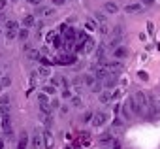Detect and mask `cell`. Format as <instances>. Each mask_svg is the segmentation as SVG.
<instances>
[{
    "label": "cell",
    "instance_id": "5",
    "mask_svg": "<svg viewBox=\"0 0 160 149\" xmlns=\"http://www.w3.org/2000/svg\"><path fill=\"white\" fill-rule=\"evenodd\" d=\"M113 57L119 59V60H121V59H126V57H128V47H124V45L115 47V49H113Z\"/></svg>",
    "mask_w": 160,
    "mask_h": 149
},
{
    "label": "cell",
    "instance_id": "24",
    "mask_svg": "<svg viewBox=\"0 0 160 149\" xmlns=\"http://www.w3.org/2000/svg\"><path fill=\"white\" fill-rule=\"evenodd\" d=\"M104 53H106V47H104V45H98V49H96V59L104 60Z\"/></svg>",
    "mask_w": 160,
    "mask_h": 149
},
{
    "label": "cell",
    "instance_id": "38",
    "mask_svg": "<svg viewBox=\"0 0 160 149\" xmlns=\"http://www.w3.org/2000/svg\"><path fill=\"white\" fill-rule=\"evenodd\" d=\"M62 98H72V91L70 89H64L62 91Z\"/></svg>",
    "mask_w": 160,
    "mask_h": 149
},
{
    "label": "cell",
    "instance_id": "4",
    "mask_svg": "<svg viewBox=\"0 0 160 149\" xmlns=\"http://www.w3.org/2000/svg\"><path fill=\"white\" fill-rule=\"evenodd\" d=\"M106 121H108V115L106 113H102V111H96L94 115H92V125L94 126H102V125H106Z\"/></svg>",
    "mask_w": 160,
    "mask_h": 149
},
{
    "label": "cell",
    "instance_id": "33",
    "mask_svg": "<svg viewBox=\"0 0 160 149\" xmlns=\"http://www.w3.org/2000/svg\"><path fill=\"white\" fill-rule=\"evenodd\" d=\"M40 62H42L43 66H51V64H53V60H49L47 57H40Z\"/></svg>",
    "mask_w": 160,
    "mask_h": 149
},
{
    "label": "cell",
    "instance_id": "21",
    "mask_svg": "<svg viewBox=\"0 0 160 149\" xmlns=\"http://www.w3.org/2000/svg\"><path fill=\"white\" fill-rule=\"evenodd\" d=\"M121 113H122V117H124V119H130V117H132V115H134V113H132V111H130V108H128V106H126V104H124V106H122V110H121Z\"/></svg>",
    "mask_w": 160,
    "mask_h": 149
},
{
    "label": "cell",
    "instance_id": "44",
    "mask_svg": "<svg viewBox=\"0 0 160 149\" xmlns=\"http://www.w3.org/2000/svg\"><path fill=\"white\" fill-rule=\"evenodd\" d=\"M6 4H8V2H6V0H0V12H2V10L6 8Z\"/></svg>",
    "mask_w": 160,
    "mask_h": 149
},
{
    "label": "cell",
    "instance_id": "34",
    "mask_svg": "<svg viewBox=\"0 0 160 149\" xmlns=\"http://www.w3.org/2000/svg\"><path fill=\"white\" fill-rule=\"evenodd\" d=\"M138 78H139L141 81H147V78H149V76H147V72H143V70H141V72H138Z\"/></svg>",
    "mask_w": 160,
    "mask_h": 149
},
{
    "label": "cell",
    "instance_id": "48",
    "mask_svg": "<svg viewBox=\"0 0 160 149\" xmlns=\"http://www.w3.org/2000/svg\"><path fill=\"white\" fill-rule=\"evenodd\" d=\"M2 19H4V13H2V12H0V21H2Z\"/></svg>",
    "mask_w": 160,
    "mask_h": 149
},
{
    "label": "cell",
    "instance_id": "25",
    "mask_svg": "<svg viewBox=\"0 0 160 149\" xmlns=\"http://www.w3.org/2000/svg\"><path fill=\"white\" fill-rule=\"evenodd\" d=\"M100 141H102V143H111V141H113V136H111V134H102V136H100Z\"/></svg>",
    "mask_w": 160,
    "mask_h": 149
},
{
    "label": "cell",
    "instance_id": "53",
    "mask_svg": "<svg viewBox=\"0 0 160 149\" xmlns=\"http://www.w3.org/2000/svg\"><path fill=\"white\" fill-rule=\"evenodd\" d=\"M0 76H2V72H0Z\"/></svg>",
    "mask_w": 160,
    "mask_h": 149
},
{
    "label": "cell",
    "instance_id": "14",
    "mask_svg": "<svg viewBox=\"0 0 160 149\" xmlns=\"http://www.w3.org/2000/svg\"><path fill=\"white\" fill-rule=\"evenodd\" d=\"M53 13H55L53 8H40L38 10V15H42V17H51Z\"/></svg>",
    "mask_w": 160,
    "mask_h": 149
},
{
    "label": "cell",
    "instance_id": "16",
    "mask_svg": "<svg viewBox=\"0 0 160 149\" xmlns=\"http://www.w3.org/2000/svg\"><path fill=\"white\" fill-rule=\"evenodd\" d=\"M32 147L34 149H40L42 147V136L38 132H34V136H32Z\"/></svg>",
    "mask_w": 160,
    "mask_h": 149
},
{
    "label": "cell",
    "instance_id": "27",
    "mask_svg": "<svg viewBox=\"0 0 160 149\" xmlns=\"http://www.w3.org/2000/svg\"><path fill=\"white\" fill-rule=\"evenodd\" d=\"M38 100H40V104H45V102H49V95H45L43 91L38 95Z\"/></svg>",
    "mask_w": 160,
    "mask_h": 149
},
{
    "label": "cell",
    "instance_id": "36",
    "mask_svg": "<svg viewBox=\"0 0 160 149\" xmlns=\"http://www.w3.org/2000/svg\"><path fill=\"white\" fill-rule=\"evenodd\" d=\"M100 32H102V34H109V28H108V25H106V23H102V25H100Z\"/></svg>",
    "mask_w": 160,
    "mask_h": 149
},
{
    "label": "cell",
    "instance_id": "30",
    "mask_svg": "<svg viewBox=\"0 0 160 149\" xmlns=\"http://www.w3.org/2000/svg\"><path fill=\"white\" fill-rule=\"evenodd\" d=\"M6 38H8V40L17 38V30H6Z\"/></svg>",
    "mask_w": 160,
    "mask_h": 149
},
{
    "label": "cell",
    "instance_id": "1",
    "mask_svg": "<svg viewBox=\"0 0 160 149\" xmlns=\"http://www.w3.org/2000/svg\"><path fill=\"white\" fill-rule=\"evenodd\" d=\"M126 106L130 108V111H132L134 115H145V111L141 110V106L138 104V100L134 98V95H132V96H128V100H126Z\"/></svg>",
    "mask_w": 160,
    "mask_h": 149
},
{
    "label": "cell",
    "instance_id": "41",
    "mask_svg": "<svg viewBox=\"0 0 160 149\" xmlns=\"http://www.w3.org/2000/svg\"><path fill=\"white\" fill-rule=\"evenodd\" d=\"M139 2H141L143 6H152V4H154V0H139Z\"/></svg>",
    "mask_w": 160,
    "mask_h": 149
},
{
    "label": "cell",
    "instance_id": "39",
    "mask_svg": "<svg viewBox=\"0 0 160 149\" xmlns=\"http://www.w3.org/2000/svg\"><path fill=\"white\" fill-rule=\"evenodd\" d=\"M111 149H121V141L119 140H113L111 141Z\"/></svg>",
    "mask_w": 160,
    "mask_h": 149
},
{
    "label": "cell",
    "instance_id": "23",
    "mask_svg": "<svg viewBox=\"0 0 160 149\" xmlns=\"http://www.w3.org/2000/svg\"><path fill=\"white\" fill-rule=\"evenodd\" d=\"M17 28H19L17 21H8L6 23V30H17Z\"/></svg>",
    "mask_w": 160,
    "mask_h": 149
},
{
    "label": "cell",
    "instance_id": "32",
    "mask_svg": "<svg viewBox=\"0 0 160 149\" xmlns=\"http://www.w3.org/2000/svg\"><path fill=\"white\" fill-rule=\"evenodd\" d=\"M0 83H2V85H4V87H10V85H12V80H10V78H8V76H4V78H2V80H0Z\"/></svg>",
    "mask_w": 160,
    "mask_h": 149
},
{
    "label": "cell",
    "instance_id": "45",
    "mask_svg": "<svg viewBox=\"0 0 160 149\" xmlns=\"http://www.w3.org/2000/svg\"><path fill=\"white\" fill-rule=\"evenodd\" d=\"M60 113H62V115L68 113V106H60Z\"/></svg>",
    "mask_w": 160,
    "mask_h": 149
},
{
    "label": "cell",
    "instance_id": "29",
    "mask_svg": "<svg viewBox=\"0 0 160 149\" xmlns=\"http://www.w3.org/2000/svg\"><path fill=\"white\" fill-rule=\"evenodd\" d=\"M8 104H10V96L2 95V96H0V106H8Z\"/></svg>",
    "mask_w": 160,
    "mask_h": 149
},
{
    "label": "cell",
    "instance_id": "7",
    "mask_svg": "<svg viewBox=\"0 0 160 149\" xmlns=\"http://www.w3.org/2000/svg\"><path fill=\"white\" fill-rule=\"evenodd\" d=\"M104 12L113 15V13H117V12H119V6H117L115 2H106V4H104Z\"/></svg>",
    "mask_w": 160,
    "mask_h": 149
},
{
    "label": "cell",
    "instance_id": "9",
    "mask_svg": "<svg viewBox=\"0 0 160 149\" xmlns=\"http://www.w3.org/2000/svg\"><path fill=\"white\" fill-rule=\"evenodd\" d=\"M96 81H98V80H96V76H92V74H85V76H83V83H85L87 87H92Z\"/></svg>",
    "mask_w": 160,
    "mask_h": 149
},
{
    "label": "cell",
    "instance_id": "8",
    "mask_svg": "<svg viewBox=\"0 0 160 149\" xmlns=\"http://www.w3.org/2000/svg\"><path fill=\"white\" fill-rule=\"evenodd\" d=\"M57 62H58V64H73V62H75V57H73V55H62V57H58Z\"/></svg>",
    "mask_w": 160,
    "mask_h": 149
},
{
    "label": "cell",
    "instance_id": "43",
    "mask_svg": "<svg viewBox=\"0 0 160 149\" xmlns=\"http://www.w3.org/2000/svg\"><path fill=\"white\" fill-rule=\"evenodd\" d=\"M51 108H53V110H57V108H60V104H58V100H53V102H51Z\"/></svg>",
    "mask_w": 160,
    "mask_h": 149
},
{
    "label": "cell",
    "instance_id": "37",
    "mask_svg": "<svg viewBox=\"0 0 160 149\" xmlns=\"http://www.w3.org/2000/svg\"><path fill=\"white\" fill-rule=\"evenodd\" d=\"M92 115H94V113H91V111H87V113L83 115V121H85V123H89V121H92Z\"/></svg>",
    "mask_w": 160,
    "mask_h": 149
},
{
    "label": "cell",
    "instance_id": "22",
    "mask_svg": "<svg viewBox=\"0 0 160 149\" xmlns=\"http://www.w3.org/2000/svg\"><path fill=\"white\" fill-rule=\"evenodd\" d=\"M94 19H96V23H106V15L102 13V12H94Z\"/></svg>",
    "mask_w": 160,
    "mask_h": 149
},
{
    "label": "cell",
    "instance_id": "20",
    "mask_svg": "<svg viewBox=\"0 0 160 149\" xmlns=\"http://www.w3.org/2000/svg\"><path fill=\"white\" fill-rule=\"evenodd\" d=\"M40 110H42V113H45V115H49V113L53 111V108H51V104H49V102H45V104H40Z\"/></svg>",
    "mask_w": 160,
    "mask_h": 149
},
{
    "label": "cell",
    "instance_id": "12",
    "mask_svg": "<svg viewBox=\"0 0 160 149\" xmlns=\"http://www.w3.org/2000/svg\"><path fill=\"white\" fill-rule=\"evenodd\" d=\"M104 85H106V89H115V85H117V80L113 78V74L108 78V80H104Z\"/></svg>",
    "mask_w": 160,
    "mask_h": 149
},
{
    "label": "cell",
    "instance_id": "13",
    "mask_svg": "<svg viewBox=\"0 0 160 149\" xmlns=\"http://www.w3.org/2000/svg\"><path fill=\"white\" fill-rule=\"evenodd\" d=\"M38 74H40L42 78H49V76H51V68H49V66H43V64H42V66L38 68Z\"/></svg>",
    "mask_w": 160,
    "mask_h": 149
},
{
    "label": "cell",
    "instance_id": "18",
    "mask_svg": "<svg viewBox=\"0 0 160 149\" xmlns=\"http://www.w3.org/2000/svg\"><path fill=\"white\" fill-rule=\"evenodd\" d=\"M111 38H122V25L113 27V30H111Z\"/></svg>",
    "mask_w": 160,
    "mask_h": 149
},
{
    "label": "cell",
    "instance_id": "19",
    "mask_svg": "<svg viewBox=\"0 0 160 149\" xmlns=\"http://www.w3.org/2000/svg\"><path fill=\"white\" fill-rule=\"evenodd\" d=\"M17 38H19L21 42H25V40L28 38V28H27V27H23V28H19V30H17Z\"/></svg>",
    "mask_w": 160,
    "mask_h": 149
},
{
    "label": "cell",
    "instance_id": "10",
    "mask_svg": "<svg viewBox=\"0 0 160 149\" xmlns=\"http://www.w3.org/2000/svg\"><path fill=\"white\" fill-rule=\"evenodd\" d=\"M34 25H36V17H34V15H25V17H23V27L30 28V27H34Z\"/></svg>",
    "mask_w": 160,
    "mask_h": 149
},
{
    "label": "cell",
    "instance_id": "17",
    "mask_svg": "<svg viewBox=\"0 0 160 149\" xmlns=\"http://www.w3.org/2000/svg\"><path fill=\"white\" fill-rule=\"evenodd\" d=\"M43 141H45V147H53V134L49 130L43 132Z\"/></svg>",
    "mask_w": 160,
    "mask_h": 149
},
{
    "label": "cell",
    "instance_id": "2",
    "mask_svg": "<svg viewBox=\"0 0 160 149\" xmlns=\"http://www.w3.org/2000/svg\"><path fill=\"white\" fill-rule=\"evenodd\" d=\"M102 64H104V66H106L111 74H119V72L122 70V64H121V60H119V59H115V60H108V62L104 60Z\"/></svg>",
    "mask_w": 160,
    "mask_h": 149
},
{
    "label": "cell",
    "instance_id": "3",
    "mask_svg": "<svg viewBox=\"0 0 160 149\" xmlns=\"http://www.w3.org/2000/svg\"><path fill=\"white\" fill-rule=\"evenodd\" d=\"M134 98L138 100V104L141 106V110H143V111H147V106H149V100H147V96H145V93H143V91H138V93L134 95Z\"/></svg>",
    "mask_w": 160,
    "mask_h": 149
},
{
    "label": "cell",
    "instance_id": "47",
    "mask_svg": "<svg viewBox=\"0 0 160 149\" xmlns=\"http://www.w3.org/2000/svg\"><path fill=\"white\" fill-rule=\"evenodd\" d=\"M4 147H6V141H4L2 138H0V149H4Z\"/></svg>",
    "mask_w": 160,
    "mask_h": 149
},
{
    "label": "cell",
    "instance_id": "28",
    "mask_svg": "<svg viewBox=\"0 0 160 149\" xmlns=\"http://www.w3.org/2000/svg\"><path fill=\"white\" fill-rule=\"evenodd\" d=\"M91 89H92V93H98V95H100V93H102V83H100V81H96Z\"/></svg>",
    "mask_w": 160,
    "mask_h": 149
},
{
    "label": "cell",
    "instance_id": "50",
    "mask_svg": "<svg viewBox=\"0 0 160 149\" xmlns=\"http://www.w3.org/2000/svg\"><path fill=\"white\" fill-rule=\"evenodd\" d=\"M0 117H2V110H0Z\"/></svg>",
    "mask_w": 160,
    "mask_h": 149
},
{
    "label": "cell",
    "instance_id": "51",
    "mask_svg": "<svg viewBox=\"0 0 160 149\" xmlns=\"http://www.w3.org/2000/svg\"><path fill=\"white\" fill-rule=\"evenodd\" d=\"M0 36H2V30H0Z\"/></svg>",
    "mask_w": 160,
    "mask_h": 149
},
{
    "label": "cell",
    "instance_id": "42",
    "mask_svg": "<svg viewBox=\"0 0 160 149\" xmlns=\"http://www.w3.org/2000/svg\"><path fill=\"white\" fill-rule=\"evenodd\" d=\"M51 2H53L55 6H62V4H66V0H51Z\"/></svg>",
    "mask_w": 160,
    "mask_h": 149
},
{
    "label": "cell",
    "instance_id": "11",
    "mask_svg": "<svg viewBox=\"0 0 160 149\" xmlns=\"http://www.w3.org/2000/svg\"><path fill=\"white\" fill-rule=\"evenodd\" d=\"M27 143H28V136H27V132H23L17 141V149H27Z\"/></svg>",
    "mask_w": 160,
    "mask_h": 149
},
{
    "label": "cell",
    "instance_id": "26",
    "mask_svg": "<svg viewBox=\"0 0 160 149\" xmlns=\"http://www.w3.org/2000/svg\"><path fill=\"white\" fill-rule=\"evenodd\" d=\"M42 91H43L45 95H49V96H51V95H55V85H45Z\"/></svg>",
    "mask_w": 160,
    "mask_h": 149
},
{
    "label": "cell",
    "instance_id": "40",
    "mask_svg": "<svg viewBox=\"0 0 160 149\" xmlns=\"http://www.w3.org/2000/svg\"><path fill=\"white\" fill-rule=\"evenodd\" d=\"M85 27H87L89 30H94V28H96V21H94V23H92V21H89V23H87Z\"/></svg>",
    "mask_w": 160,
    "mask_h": 149
},
{
    "label": "cell",
    "instance_id": "52",
    "mask_svg": "<svg viewBox=\"0 0 160 149\" xmlns=\"http://www.w3.org/2000/svg\"><path fill=\"white\" fill-rule=\"evenodd\" d=\"M158 106H160V100H158Z\"/></svg>",
    "mask_w": 160,
    "mask_h": 149
},
{
    "label": "cell",
    "instance_id": "15",
    "mask_svg": "<svg viewBox=\"0 0 160 149\" xmlns=\"http://www.w3.org/2000/svg\"><path fill=\"white\" fill-rule=\"evenodd\" d=\"M109 100H113L111 93H109V91H102V93H100V102H102V104H108Z\"/></svg>",
    "mask_w": 160,
    "mask_h": 149
},
{
    "label": "cell",
    "instance_id": "31",
    "mask_svg": "<svg viewBox=\"0 0 160 149\" xmlns=\"http://www.w3.org/2000/svg\"><path fill=\"white\" fill-rule=\"evenodd\" d=\"M72 106L79 108V106H81V98H79V96H72Z\"/></svg>",
    "mask_w": 160,
    "mask_h": 149
},
{
    "label": "cell",
    "instance_id": "49",
    "mask_svg": "<svg viewBox=\"0 0 160 149\" xmlns=\"http://www.w3.org/2000/svg\"><path fill=\"white\" fill-rule=\"evenodd\" d=\"M2 87H4V85H2V83H0V93H2Z\"/></svg>",
    "mask_w": 160,
    "mask_h": 149
},
{
    "label": "cell",
    "instance_id": "46",
    "mask_svg": "<svg viewBox=\"0 0 160 149\" xmlns=\"http://www.w3.org/2000/svg\"><path fill=\"white\" fill-rule=\"evenodd\" d=\"M121 125H122V121H121V119H115V121H113V126H121Z\"/></svg>",
    "mask_w": 160,
    "mask_h": 149
},
{
    "label": "cell",
    "instance_id": "6",
    "mask_svg": "<svg viewBox=\"0 0 160 149\" xmlns=\"http://www.w3.org/2000/svg\"><path fill=\"white\" fill-rule=\"evenodd\" d=\"M143 10V4L138 2V4H126L124 6V13H139Z\"/></svg>",
    "mask_w": 160,
    "mask_h": 149
},
{
    "label": "cell",
    "instance_id": "35",
    "mask_svg": "<svg viewBox=\"0 0 160 149\" xmlns=\"http://www.w3.org/2000/svg\"><path fill=\"white\" fill-rule=\"evenodd\" d=\"M27 2H28L30 6H38V8H40V6H42V2H43V0H27Z\"/></svg>",
    "mask_w": 160,
    "mask_h": 149
}]
</instances>
